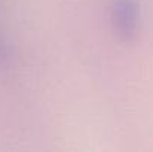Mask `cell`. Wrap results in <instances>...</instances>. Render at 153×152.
<instances>
[{"instance_id":"6da1fadb","label":"cell","mask_w":153,"mask_h":152,"mask_svg":"<svg viewBox=\"0 0 153 152\" xmlns=\"http://www.w3.org/2000/svg\"><path fill=\"white\" fill-rule=\"evenodd\" d=\"M111 19L122 36L135 34L140 22V9L135 0H114L111 6Z\"/></svg>"}]
</instances>
